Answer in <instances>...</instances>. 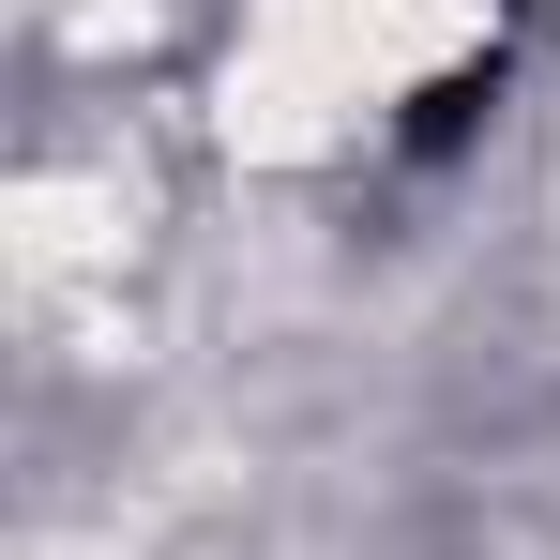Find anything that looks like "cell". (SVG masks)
I'll list each match as a JSON object with an SVG mask.
<instances>
[{
	"label": "cell",
	"mask_w": 560,
	"mask_h": 560,
	"mask_svg": "<svg viewBox=\"0 0 560 560\" xmlns=\"http://www.w3.org/2000/svg\"><path fill=\"white\" fill-rule=\"evenodd\" d=\"M485 77H515V0H212L183 121L228 212H318Z\"/></svg>",
	"instance_id": "cell-1"
}]
</instances>
